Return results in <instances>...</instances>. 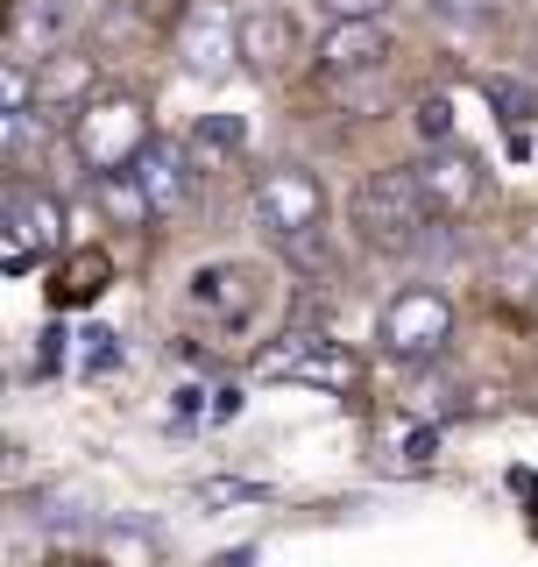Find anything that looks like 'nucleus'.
<instances>
[{"instance_id":"ddd939ff","label":"nucleus","mask_w":538,"mask_h":567,"mask_svg":"<svg viewBox=\"0 0 538 567\" xmlns=\"http://www.w3.org/2000/svg\"><path fill=\"white\" fill-rule=\"evenodd\" d=\"M135 177L149 185L156 220H177V213L192 206V177H199V164H192V150H185V142H164V135H156L149 150L135 156Z\"/></svg>"},{"instance_id":"f8f14e48","label":"nucleus","mask_w":538,"mask_h":567,"mask_svg":"<svg viewBox=\"0 0 538 567\" xmlns=\"http://www.w3.org/2000/svg\"><path fill=\"white\" fill-rule=\"evenodd\" d=\"M304 50V22L291 8H241V71H256V79H277V71H291Z\"/></svg>"},{"instance_id":"6ab92c4d","label":"nucleus","mask_w":538,"mask_h":567,"mask_svg":"<svg viewBox=\"0 0 538 567\" xmlns=\"http://www.w3.org/2000/svg\"><path fill=\"white\" fill-rule=\"evenodd\" d=\"M482 93H489L496 121H504V135H517V128H538V85H525V79H489Z\"/></svg>"},{"instance_id":"bb28decb","label":"nucleus","mask_w":538,"mask_h":567,"mask_svg":"<svg viewBox=\"0 0 538 567\" xmlns=\"http://www.w3.org/2000/svg\"><path fill=\"white\" fill-rule=\"evenodd\" d=\"M50 567H100V560H85V554H71V560H64V554H58V560H50Z\"/></svg>"},{"instance_id":"9b49d317","label":"nucleus","mask_w":538,"mask_h":567,"mask_svg":"<svg viewBox=\"0 0 538 567\" xmlns=\"http://www.w3.org/2000/svg\"><path fill=\"white\" fill-rule=\"evenodd\" d=\"M71 29H79V0H14L8 8V58L50 64V58H64Z\"/></svg>"},{"instance_id":"6e6552de","label":"nucleus","mask_w":538,"mask_h":567,"mask_svg":"<svg viewBox=\"0 0 538 567\" xmlns=\"http://www.w3.org/2000/svg\"><path fill=\"white\" fill-rule=\"evenodd\" d=\"M256 306H262V270L256 262H206V270H192V284H185V312L206 319L213 333L248 327Z\"/></svg>"},{"instance_id":"1a4fd4ad","label":"nucleus","mask_w":538,"mask_h":567,"mask_svg":"<svg viewBox=\"0 0 538 567\" xmlns=\"http://www.w3.org/2000/svg\"><path fill=\"white\" fill-rule=\"evenodd\" d=\"M312 64H319V79H327L333 93H354V85H369V79L390 71V29L383 22H327Z\"/></svg>"},{"instance_id":"cd10ccee","label":"nucleus","mask_w":538,"mask_h":567,"mask_svg":"<svg viewBox=\"0 0 538 567\" xmlns=\"http://www.w3.org/2000/svg\"><path fill=\"white\" fill-rule=\"evenodd\" d=\"M531 58H538V35H531Z\"/></svg>"},{"instance_id":"0eeeda50","label":"nucleus","mask_w":538,"mask_h":567,"mask_svg":"<svg viewBox=\"0 0 538 567\" xmlns=\"http://www.w3.org/2000/svg\"><path fill=\"white\" fill-rule=\"evenodd\" d=\"M256 220L269 227V241L319 235V227H327V185H319V171H304V164H269V171L256 177Z\"/></svg>"},{"instance_id":"f3484780","label":"nucleus","mask_w":538,"mask_h":567,"mask_svg":"<svg viewBox=\"0 0 538 567\" xmlns=\"http://www.w3.org/2000/svg\"><path fill=\"white\" fill-rule=\"evenodd\" d=\"M454 377H446V362H425V369H404V412L411 419H446L454 412Z\"/></svg>"},{"instance_id":"7ed1b4c3","label":"nucleus","mask_w":538,"mask_h":567,"mask_svg":"<svg viewBox=\"0 0 538 567\" xmlns=\"http://www.w3.org/2000/svg\"><path fill=\"white\" fill-rule=\"evenodd\" d=\"M156 142L149 128V106L135 93H93L71 114V156L85 164V177H114V171H135V156Z\"/></svg>"},{"instance_id":"4468645a","label":"nucleus","mask_w":538,"mask_h":567,"mask_svg":"<svg viewBox=\"0 0 538 567\" xmlns=\"http://www.w3.org/2000/svg\"><path fill=\"white\" fill-rule=\"evenodd\" d=\"M114 284V256H106L100 241H79V248H64L58 262H50V306L58 312H71V306H93V298Z\"/></svg>"},{"instance_id":"423d86ee","label":"nucleus","mask_w":538,"mask_h":567,"mask_svg":"<svg viewBox=\"0 0 538 567\" xmlns=\"http://www.w3.org/2000/svg\"><path fill=\"white\" fill-rule=\"evenodd\" d=\"M170 50L199 85H220L227 71L241 64V14L227 8V0H192L170 29Z\"/></svg>"},{"instance_id":"a211bd4d","label":"nucleus","mask_w":538,"mask_h":567,"mask_svg":"<svg viewBox=\"0 0 538 567\" xmlns=\"http://www.w3.org/2000/svg\"><path fill=\"white\" fill-rule=\"evenodd\" d=\"M50 135H58V121H50L43 106H29V114H0V142H8L14 164H35V156L50 150Z\"/></svg>"},{"instance_id":"b1692460","label":"nucleus","mask_w":538,"mask_h":567,"mask_svg":"<svg viewBox=\"0 0 538 567\" xmlns=\"http://www.w3.org/2000/svg\"><path fill=\"white\" fill-rule=\"evenodd\" d=\"M411 121H418L425 142H454V100L446 93H425L418 106H411Z\"/></svg>"},{"instance_id":"a878e982","label":"nucleus","mask_w":538,"mask_h":567,"mask_svg":"<svg viewBox=\"0 0 538 567\" xmlns=\"http://www.w3.org/2000/svg\"><path fill=\"white\" fill-rule=\"evenodd\" d=\"M327 8V22H383L390 0H319Z\"/></svg>"},{"instance_id":"4be33fe9","label":"nucleus","mask_w":538,"mask_h":567,"mask_svg":"<svg viewBox=\"0 0 538 567\" xmlns=\"http://www.w3.org/2000/svg\"><path fill=\"white\" fill-rule=\"evenodd\" d=\"M35 518H43L50 532H85V525H93V511H85V489H50Z\"/></svg>"},{"instance_id":"aec40b11","label":"nucleus","mask_w":538,"mask_h":567,"mask_svg":"<svg viewBox=\"0 0 538 567\" xmlns=\"http://www.w3.org/2000/svg\"><path fill=\"white\" fill-rule=\"evenodd\" d=\"M425 14H433L439 29H454V35H482V29H496V0H425Z\"/></svg>"},{"instance_id":"dca6fc26","label":"nucleus","mask_w":538,"mask_h":567,"mask_svg":"<svg viewBox=\"0 0 538 567\" xmlns=\"http://www.w3.org/2000/svg\"><path fill=\"white\" fill-rule=\"evenodd\" d=\"M185 150H192V164H199V171H220V164H235V156L248 150V121L241 114H206L199 128L185 135Z\"/></svg>"},{"instance_id":"f03ea898","label":"nucleus","mask_w":538,"mask_h":567,"mask_svg":"<svg viewBox=\"0 0 538 567\" xmlns=\"http://www.w3.org/2000/svg\"><path fill=\"white\" fill-rule=\"evenodd\" d=\"M454 333H461V312H454L446 291H433V284H404V291H390L383 312H375V348H383L397 369L446 362V354H454Z\"/></svg>"},{"instance_id":"5701e85b","label":"nucleus","mask_w":538,"mask_h":567,"mask_svg":"<svg viewBox=\"0 0 538 567\" xmlns=\"http://www.w3.org/2000/svg\"><path fill=\"white\" fill-rule=\"evenodd\" d=\"M114 362H128V348H121V333H114V327H85L79 369H85V377H100V369H114Z\"/></svg>"},{"instance_id":"9d476101","label":"nucleus","mask_w":538,"mask_h":567,"mask_svg":"<svg viewBox=\"0 0 538 567\" xmlns=\"http://www.w3.org/2000/svg\"><path fill=\"white\" fill-rule=\"evenodd\" d=\"M418 185H425V199H433L439 220H461L468 206H482V192H489V171H482V156L468 150V142H425V156L418 164Z\"/></svg>"},{"instance_id":"39448f33","label":"nucleus","mask_w":538,"mask_h":567,"mask_svg":"<svg viewBox=\"0 0 538 567\" xmlns=\"http://www.w3.org/2000/svg\"><path fill=\"white\" fill-rule=\"evenodd\" d=\"M262 377H291V383H319V390H362V354L348 341H333L327 327H291L277 348H262Z\"/></svg>"},{"instance_id":"393cba45","label":"nucleus","mask_w":538,"mask_h":567,"mask_svg":"<svg viewBox=\"0 0 538 567\" xmlns=\"http://www.w3.org/2000/svg\"><path fill=\"white\" fill-rule=\"evenodd\" d=\"M433 447H439L433 419H418L411 433H397V447H390V454H397V461H411V468H425V461H433Z\"/></svg>"},{"instance_id":"20e7f679","label":"nucleus","mask_w":538,"mask_h":567,"mask_svg":"<svg viewBox=\"0 0 538 567\" xmlns=\"http://www.w3.org/2000/svg\"><path fill=\"white\" fill-rule=\"evenodd\" d=\"M0 227H8L0 256H8L14 277H22V270H35L43 256L64 248V199L50 185H35V177H14L8 199H0Z\"/></svg>"},{"instance_id":"f257e3e1","label":"nucleus","mask_w":538,"mask_h":567,"mask_svg":"<svg viewBox=\"0 0 538 567\" xmlns=\"http://www.w3.org/2000/svg\"><path fill=\"white\" fill-rule=\"evenodd\" d=\"M348 220L375 256H425V248H439V227H446L411 164L369 171L362 185H354V199H348Z\"/></svg>"},{"instance_id":"412c9836","label":"nucleus","mask_w":538,"mask_h":567,"mask_svg":"<svg viewBox=\"0 0 538 567\" xmlns=\"http://www.w3.org/2000/svg\"><path fill=\"white\" fill-rule=\"evenodd\" d=\"M269 483H248V475H206V483H192V504H269Z\"/></svg>"},{"instance_id":"2eb2a0df","label":"nucleus","mask_w":538,"mask_h":567,"mask_svg":"<svg viewBox=\"0 0 538 567\" xmlns=\"http://www.w3.org/2000/svg\"><path fill=\"white\" fill-rule=\"evenodd\" d=\"M93 199L114 227H156V199L135 171H114V177H93Z\"/></svg>"}]
</instances>
